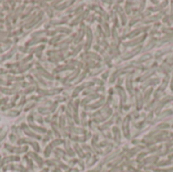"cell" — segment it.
<instances>
[{
  "label": "cell",
  "instance_id": "cell-1",
  "mask_svg": "<svg viewBox=\"0 0 173 172\" xmlns=\"http://www.w3.org/2000/svg\"><path fill=\"white\" fill-rule=\"evenodd\" d=\"M43 172H47V170H44V171H43Z\"/></svg>",
  "mask_w": 173,
  "mask_h": 172
}]
</instances>
